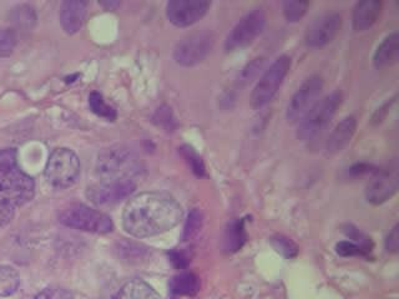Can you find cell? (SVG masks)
<instances>
[{
    "label": "cell",
    "mask_w": 399,
    "mask_h": 299,
    "mask_svg": "<svg viewBox=\"0 0 399 299\" xmlns=\"http://www.w3.org/2000/svg\"><path fill=\"white\" fill-rule=\"evenodd\" d=\"M183 209L164 192H143L130 198L122 212V226L134 237H154L183 220Z\"/></svg>",
    "instance_id": "obj_1"
},
{
    "label": "cell",
    "mask_w": 399,
    "mask_h": 299,
    "mask_svg": "<svg viewBox=\"0 0 399 299\" xmlns=\"http://www.w3.org/2000/svg\"><path fill=\"white\" fill-rule=\"evenodd\" d=\"M34 181L20 169L17 151H0V230L10 223L15 211L34 197Z\"/></svg>",
    "instance_id": "obj_2"
},
{
    "label": "cell",
    "mask_w": 399,
    "mask_h": 299,
    "mask_svg": "<svg viewBox=\"0 0 399 299\" xmlns=\"http://www.w3.org/2000/svg\"><path fill=\"white\" fill-rule=\"evenodd\" d=\"M97 169L100 181H134L141 174L143 165L132 148L116 145L102 151Z\"/></svg>",
    "instance_id": "obj_3"
},
{
    "label": "cell",
    "mask_w": 399,
    "mask_h": 299,
    "mask_svg": "<svg viewBox=\"0 0 399 299\" xmlns=\"http://www.w3.org/2000/svg\"><path fill=\"white\" fill-rule=\"evenodd\" d=\"M341 102L342 94L340 91H335L316 102L312 109L298 121V139L302 141H311L323 132L335 118Z\"/></svg>",
    "instance_id": "obj_4"
},
{
    "label": "cell",
    "mask_w": 399,
    "mask_h": 299,
    "mask_svg": "<svg viewBox=\"0 0 399 299\" xmlns=\"http://www.w3.org/2000/svg\"><path fill=\"white\" fill-rule=\"evenodd\" d=\"M60 222L74 230L99 235L110 233L114 230V223L108 215L84 204L68 206L60 215Z\"/></svg>",
    "instance_id": "obj_5"
},
{
    "label": "cell",
    "mask_w": 399,
    "mask_h": 299,
    "mask_svg": "<svg viewBox=\"0 0 399 299\" xmlns=\"http://www.w3.org/2000/svg\"><path fill=\"white\" fill-rule=\"evenodd\" d=\"M80 175V160L78 155L68 147H60L52 151L46 167L48 182L55 188L73 186Z\"/></svg>",
    "instance_id": "obj_6"
},
{
    "label": "cell",
    "mask_w": 399,
    "mask_h": 299,
    "mask_svg": "<svg viewBox=\"0 0 399 299\" xmlns=\"http://www.w3.org/2000/svg\"><path fill=\"white\" fill-rule=\"evenodd\" d=\"M290 69L291 59L286 55L277 57L271 64L252 91L251 104L253 108H263L274 99Z\"/></svg>",
    "instance_id": "obj_7"
},
{
    "label": "cell",
    "mask_w": 399,
    "mask_h": 299,
    "mask_svg": "<svg viewBox=\"0 0 399 299\" xmlns=\"http://www.w3.org/2000/svg\"><path fill=\"white\" fill-rule=\"evenodd\" d=\"M214 48V36L207 30L195 32L180 40L174 50V59L183 67H194L204 62Z\"/></svg>",
    "instance_id": "obj_8"
},
{
    "label": "cell",
    "mask_w": 399,
    "mask_h": 299,
    "mask_svg": "<svg viewBox=\"0 0 399 299\" xmlns=\"http://www.w3.org/2000/svg\"><path fill=\"white\" fill-rule=\"evenodd\" d=\"M265 25L266 14L262 9H253L247 13L230 32L225 43V49L227 51H236L250 46L257 36L262 33Z\"/></svg>",
    "instance_id": "obj_9"
},
{
    "label": "cell",
    "mask_w": 399,
    "mask_h": 299,
    "mask_svg": "<svg viewBox=\"0 0 399 299\" xmlns=\"http://www.w3.org/2000/svg\"><path fill=\"white\" fill-rule=\"evenodd\" d=\"M323 89V80L321 76H311L304 80L300 89L292 96L290 104L287 106V120L290 123H297L312 109L317 102L318 96Z\"/></svg>",
    "instance_id": "obj_10"
},
{
    "label": "cell",
    "mask_w": 399,
    "mask_h": 299,
    "mask_svg": "<svg viewBox=\"0 0 399 299\" xmlns=\"http://www.w3.org/2000/svg\"><path fill=\"white\" fill-rule=\"evenodd\" d=\"M135 188L136 183L134 181H99L88 188L86 195L94 204L105 206L119 204L132 196Z\"/></svg>",
    "instance_id": "obj_11"
},
{
    "label": "cell",
    "mask_w": 399,
    "mask_h": 299,
    "mask_svg": "<svg viewBox=\"0 0 399 299\" xmlns=\"http://www.w3.org/2000/svg\"><path fill=\"white\" fill-rule=\"evenodd\" d=\"M211 6L205 0H172L166 8L169 20L178 28H186L205 17Z\"/></svg>",
    "instance_id": "obj_12"
},
{
    "label": "cell",
    "mask_w": 399,
    "mask_h": 299,
    "mask_svg": "<svg viewBox=\"0 0 399 299\" xmlns=\"http://www.w3.org/2000/svg\"><path fill=\"white\" fill-rule=\"evenodd\" d=\"M342 27V17L338 13H327L314 19L306 32V44L309 48H323L336 38Z\"/></svg>",
    "instance_id": "obj_13"
},
{
    "label": "cell",
    "mask_w": 399,
    "mask_h": 299,
    "mask_svg": "<svg viewBox=\"0 0 399 299\" xmlns=\"http://www.w3.org/2000/svg\"><path fill=\"white\" fill-rule=\"evenodd\" d=\"M398 188V176L396 169H378L367 187V200L373 204H381L392 197Z\"/></svg>",
    "instance_id": "obj_14"
},
{
    "label": "cell",
    "mask_w": 399,
    "mask_h": 299,
    "mask_svg": "<svg viewBox=\"0 0 399 299\" xmlns=\"http://www.w3.org/2000/svg\"><path fill=\"white\" fill-rule=\"evenodd\" d=\"M86 3L81 0H66L60 8V24L65 33L73 35L79 32L85 22Z\"/></svg>",
    "instance_id": "obj_15"
},
{
    "label": "cell",
    "mask_w": 399,
    "mask_h": 299,
    "mask_svg": "<svg viewBox=\"0 0 399 299\" xmlns=\"http://www.w3.org/2000/svg\"><path fill=\"white\" fill-rule=\"evenodd\" d=\"M382 12V3L378 0H363L354 8V28L356 32H365L376 24Z\"/></svg>",
    "instance_id": "obj_16"
},
{
    "label": "cell",
    "mask_w": 399,
    "mask_h": 299,
    "mask_svg": "<svg viewBox=\"0 0 399 299\" xmlns=\"http://www.w3.org/2000/svg\"><path fill=\"white\" fill-rule=\"evenodd\" d=\"M357 127V121L354 116H347L337 125L326 144V150L328 153H337L342 151L352 140Z\"/></svg>",
    "instance_id": "obj_17"
},
{
    "label": "cell",
    "mask_w": 399,
    "mask_h": 299,
    "mask_svg": "<svg viewBox=\"0 0 399 299\" xmlns=\"http://www.w3.org/2000/svg\"><path fill=\"white\" fill-rule=\"evenodd\" d=\"M399 54V38L397 33H392L388 35L386 39L383 40L379 46L377 48L373 57V62L376 68H387L392 65L398 59Z\"/></svg>",
    "instance_id": "obj_18"
},
{
    "label": "cell",
    "mask_w": 399,
    "mask_h": 299,
    "mask_svg": "<svg viewBox=\"0 0 399 299\" xmlns=\"http://www.w3.org/2000/svg\"><path fill=\"white\" fill-rule=\"evenodd\" d=\"M114 299H160V294L143 279H132L120 288Z\"/></svg>",
    "instance_id": "obj_19"
},
{
    "label": "cell",
    "mask_w": 399,
    "mask_h": 299,
    "mask_svg": "<svg viewBox=\"0 0 399 299\" xmlns=\"http://www.w3.org/2000/svg\"><path fill=\"white\" fill-rule=\"evenodd\" d=\"M247 235H246L245 221L234 220L227 226L223 238V249L228 253H234L244 247Z\"/></svg>",
    "instance_id": "obj_20"
},
{
    "label": "cell",
    "mask_w": 399,
    "mask_h": 299,
    "mask_svg": "<svg viewBox=\"0 0 399 299\" xmlns=\"http://www.w3.org/2000/svg\"><path fill=\"white\" fill-rule=\"evenodd\" d=\"M170 289L174 294L177 295H186L194 297L199 293L200 279L199 277L191 272H183L174 277L170 282Z\"/></svg>",
    "instance_id": "obj_21"
},
{
    "label": "cell",
    "mask_w": 399,
    "mask_h": 299,
    "mask_svg": "<svg viewBox=\"0 0 399 299\" xmlns=\"http://www.w3.org/2000/svg\"><path fill=\"white\" fill-rule=\"evenodd\" d=\"M20 286L19 272L9 265H0V297H9Z\"/></svg>",
    "instance_id": "obj_22"
},
{
    "label": "cell",
    "mask_w": 399,
    "mask_h": 299,
    "mask_svg": "<svg viewBox=\"0 0 399 299\" xmlns=\"http://www.w3.org/2000/svg\"><path fill=\"white\" fill-rule=\"evenodd\" d=\"M89 104L92 113L97 115L99 118L108 120V121H115L118 113L113 106H110L104 100L103 95L99 94L97 91H94L89 96Z\"/></svg>",
    "instance_id": "obj_23"
},
{
    "label": "cell",
    "mask_w": 399,
    "mask_h": 299,
    "mask_svg": "<svg viewBox=\"0 0 399 299\" xmlns=\"http://www.w3.org/2000/svg\"><path fill=\"white\" fill-rule=\"evenodd\" d=\"M10 19L12 23L19 28H33L36 23V14L31 6H19L13 9Z\"/></svg>",
    "instance_id": "obj_24"
},
{
    "label": "cell",
    "mask_w": 399,
    "mask_h": 299,
    "mask_svg": "<svg viewBox=\"0 0 399 299\" xmlns=\"http://www.w3.org/2000/svg\"><path fill=\"white\" fill-rule=\"evenodd\" d=\"M18 44L17 32L13 28H0V57H9Z\"/></svg>",
    "instance_id": "obj_25"
},
{
    "label": "cell",
    "mask_w": 399,
    "mask_h": 299,
    "mask_svg": "<svg viewBox=\"0 0 399 299\" xmlns=\"http://www.w3.org/2000/svg\"><path fill=\"white\" fill-rule=\"evenodd\" d=\"M180 153L186 160V162L190 165V167L192 169L195 175L199 176V177L205 176V165H204L202 158H200L199 153L195 151L194 147L183 145V146L180 147Z\"/></svg>",
    "instance_id": "obj_26"
},
{
    "label": "cell",
    "mask_w": 399,
    "mask_h": 299,
    "mask_svg": "<svg viewBox=\"0 0 399 299\" xmlns=\"http://www.w3.org/2000/svg\"><path fill=\"white\" fill-rule=\"evenodd\" d=\"M309 4L307 1H285L284 6V14L286 19L291 23H296L302 19L303 15L307 12Z\"/></svg>",
    "instance_id": "obj_27"
},
{
    "label": "cell",
    "mask_w": 399,
    "mask_h": 299,
    "mask_svg": "<svg viewBox=\"0 0 399 299\" xmlns=\"http://www.w3.org/2000/svg\"><path fill=\"white\" fill-rule=\"evenodd\" d=\"M201 226H202V215H201L199 209H192L188 215L186 223H185L183 235V241H190L191 238H194L199 233Z\"/></svg>",
    "instance_id": "obj_28"
},
{
    "label": "cell",
    "mask_w": 399,
    "mask_h": 299,
    "mask_svg": "<svg viewBox=\"0 0 399 299\" xmlns=\"http://www.w3.org/2000/svg\"><path fill=\"white\" fill-rule=\"evenodd\" d=\"M272 246L274 249L279 252V253L285 256L286 258H295L297 253H298V249L296 244L292 242L290 238L285 237V236H274L272 238Z\"/></svg>",
    "instance_id": "obj_29"
},
{
    "label": "cell",
    "mask_w": 399,
    "mask_h": 299,
    "mask_svg": "<svg viewBox=\"0 0 399 299\" xmlns=\"http://www.w3.org/2000/svg\"><path fill=\"white\" fill-rule=\"evenodd\" d=\"M337 253L342 257H354V256H360V257H368L370 252H367L365 249H362L358 244L352 242V241H342L336 246Z\"/></svg>",
    "instance_id": "obj_30"
},
{
    "label": "cell",
    "mask_w": 399,
    "mask_h": 299,
    "mask_svg": "<svg viewBox=\"0 0 399 299\" xmlns=\"http://www.w3.org/2000/svg\"><path fill=\"white\" fill-rule=\"evenodd\" d=\"M73 293L63 287H49L43 289L33 299H73Z\"/></svg>",
    "instance_id": "obj_31"
},
{
    "label": "cell",
    "mask_w": 399,
    "mask_h": 299,
    "mask_svg": "<svg viewBox=\"0 0 399 299\" xmlns=\"http://www.w3.org/2000/svg\"><path fill=\"white\" fill-rule=\"evenodd\" d=\"M155 123L164 127L167 131H174L175 127H176V124H175V119L172 116V113L170 111V109L161 108L158 110V113L155 115Z\"/></svg>",
    "instance_id": "obj_32"
},
{
    "label": "cell",
    "mask_w": 399,
    "mask_h": 299,
    "mask_svg": "<svg viewBox=\"0 0 399 299\" xmlns=\"http://www.w3.org/2000/svg\"><path fill=\"white\" fill-rule=\"evenodd\" d=\"M399 247V233L398 226L394 227L391 233L388 235L387 239H386V249L388 252H393L396 253L398 251Z\"/></svg>",
    "instance_id": "obj_33"
},
{
    "label": "cell",
    "mask_w": 399,
    "mask_h": 299,
    "mask_svg": "<svg viewBox=\"0 0 399 299\" xmlns=\"http://www.w3.org/2000/svg\"><path fill=\"white\" fill-rule=\"evenodd\" d=\"M262 68V59H256L255 62L250 64L247 68L244 70V73H242V81H248V80H251L255 75H256L257 71H258V69Z\"/></svg>",
    "instance_id": "obj_34"
},
{
    "label": "cell",
    "mask_w": 399,
    "mask_h": 299,
    "mask_svg": "<svg viewBox=\"0 0 399 299\" xmlns=\"http://www.w3.org/2000/svg\"><path fill=\"white\" fill-rule=\"evenodd\" d=\"M170 260H172V265H175L178 270H183V268L188 267V257L183 252L174 251V252L170 253Z\"/></svg>",
    "instance_id": "obj_35"
},
{
    "label": "cell",
    "mask_w": 399,
    "mask_h": 299,
    "mask_svg": "<svg viewBox=\"0 0 399 299\" xmlns=\"http://www.w3.org/2000/svg\"><path fill=\"white\" fill-rule=\"evenodd\" d=\"M102 6H110V9H114L115 6H119V3H111V1H108V3H102Z\"/></svg>",
    "instance_id": "obj_36"
}]
</instances>
